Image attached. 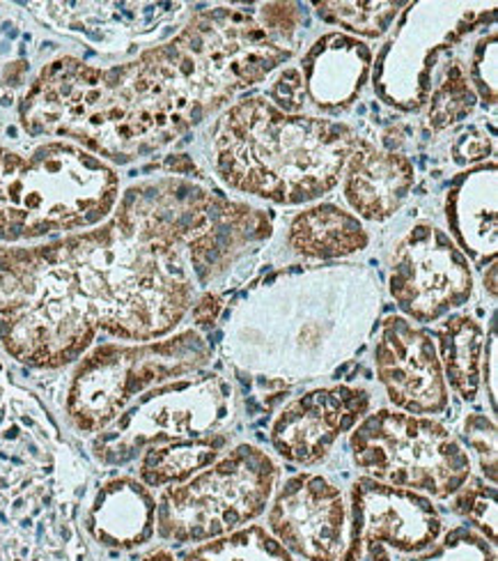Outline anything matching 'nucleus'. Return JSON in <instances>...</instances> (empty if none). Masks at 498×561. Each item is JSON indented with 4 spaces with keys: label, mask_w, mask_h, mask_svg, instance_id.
<instances>
[{
    "label": "nucleus",
    "mask_w": 498,
    "mask_h": 561,
    "mask_svg": "<svg viewBox=\"0 0 498 561\" xmlns=\"http://www.w3.org/2000/svg\"><path fill=\"white\" fill-rule=\"evenodd\" d=\"M182 205L169 182L136 186L97 228L33 249L0 247V343L31 368L77 362L100 330L148 343L194 307Z\"/></svg>",
    "instance_id": "f257e3e1"
},
{
    "label": "nucleus",
    "mask_w": 498,
    "mask_h": 561,
    "mask_svg": "<svg viewBox=\"0 0 498 561\" xmlns=\"http://www.w3.org/2000/svg\"><path fill=\"white\" fill-rule=\"evenodd\" d=\"M225 104L209 60L184 33L111 69L77 58L44 67L21 123L33 136H69L115 161L163 148Z\"/></svg>",
    "instance_id": "f03ea898"
},
{
    "label": "nucleus",
    "mask_w": 498,
    "mask_h": 561,
    "mask_svg": "<svg viewBox=\"0 0 498 561\" xmlns=\"http://www.w3.org/2000/svg\"><path fill=\"white\" fill-rule=\"evenodd\" d=\"M77 462L44 410L0 380V561H81Z\"/></svg>",
    "instance_id": "7ed1b4c3"
},
{
    "label": "nucleus",
    "mask_w": 498,
    "mask_h": 561,
    "mask_svg": "<svg viewBox=\"0 0 498 561\" xmlns=\"http://www.w3.org/2000/svg\"><path fill=\"white\" fill-rule=\"evenodd\" d=\"M356 140L343 123L285 113L267 98H251L213 125L211 163L234 192L299 205L334 190Z\"/></svg>",
    "instance_id": "20e7f679"
},
{
    "label": "nucleus",
    "mask_w": 498,
    "mask_h": 561,
    "mask_svg": "<svg viewBox=\"0 0 498 561\" xmlns=\"http://www.w3.org/2000/svg\"><path fill=\"white\" fill-rule=\"evenodd\" d=\"M117 201V175L90 152L46 144L28 157L0 148V240H33L97 224Z\"/></svg>",
    "instance_id": "39448f33"
},
{
    "label": "nucleus",
    "mask_w": 498,
    "mask_h": 561,
    "mask_svg": "<svg viewBox=\"0 0 498 561\" xmlns=\"http://www.w3.org/2000/svg\"><path fill=\"white\" fill-rule=\"evenodd\" d=\"M209 362L211 345L196 330L136 345H100L81 359L71 376L67 416L79 433L97 435L142 393L194 376Z\"/></svg>",
    "instance_id": "423d86ee"
},
{
    "label": "nucleus",
    "mask_w": 498,
    "mask_h": 561,
    "mask_svg": "<svg viewBox=\"0 0 498 561\" xmlns=\"http://www.w3.org/2000/svg\"><path fill=\"white\" fill-rule=\"evenodd\" d=\"M278 467L253 444L225 451L184 483L163 488L157 534L173 546L205 543L263 516L274 495Z\"/></svg>",
    "instance_id": "0eeeda50"
},
{
    "label": "nucleus",
    "mask_w": 498,
    "mask_h": 561,
    "mask_svg": "<svg viewBox=\"0 0 498 561\" xmlns=\"http://www.w3.org/2000/svg\"><path fill=\"white\" fill-rule=\"evenodd\" d=\"M354 465L370 479L448 500L471 479L462 442L432 416L379 410L366 414L349 437Z\"/></svg>",
    "instance_id": "6e6552de"
},
{
    "label": "nucleus",
    "mask_w": 498,
    "mask_h": 561,
    "mask_svg": "<svg viewBox=\"0 0 498 561\" xmlns=\"http://www.w3.org/2000/svg\"><path fill=\"white\" fill-rule=\"evenodd\" d=\"M232 412L230 382L217 373H194L142 393L97 433L92 451L104 465H127L159 444L225 433Z\"/></svg>",
    "instance_id": "1a4fd4ad"
},
{
    "label": "nucleus",
    "mask_w": 498,
    "mask_h": 561,
    "mask_svg": "<svg viewBox=\"0 0 498 561\" xmlns=\"http://www.w3.org/2000/svg\"><path fill=\"white\" fill-rule=\"evenodd\" d=\"M441 529L430 497L363 477L351 485V534L338 561H393L389 548L420 554L441 539Z\"/></svg>",
    "instance_id": "9d476101"
},
{
    "label": "nucleus",
    "mask_w": 498,
    "mask_h": 561,
    "mask_svg": "<svg viewBox=\"0 0 498 561\" xmlns=\"http://www.w3.org/2000/svg\"><path fill=\"white\" fill-rule=\"evenodd\" d=\"M391 295L407 320L437 322L471 299L468 259L441 228L414 226L395 247Z\"/></svg>",
    "instance_id": "9b49d317"
},
{
    "label": "nucleus",
    "mask_w": 498,
    "mask_h": 561,
    "mask_svg": "<svg viewBox=\"0 0 498 561\" xmlns=\"http://www.w3.org/2000/svg\"><path fill=\"white\" fill-rule=\"evenodd\" d=\"M267 531L292 557L338 561L345 550L347 506L326 477L301 472L280 485L267 513Z\"/></svg>",
    "instance_id": "f8f14e48"
},
{
    "label": "nucleus",
    "mask_w": 498,
    "mask_h": 561,
    "mask_svg": "<svg viewBox=\"0 0 498 561\" xmlns=\"http://www.w3.org/2000/svg\"><path fill=\"white\" fill-rule=\"evenodd\" d=\"M374 368L399 412L427 416L448 410V385L437 345L407 318L384 320L374 345Z\"/></svg>",
    "instance_id": "ddd939ff"
},
{
    "label": "nucleus",
    "mask_w": 498,
    "mask_h": 561,
    "mask_svg": "<svg viewBox=\"0 0 498 561\" xmlns=\"http://www.w3.org/2000/svg\"><path fill=\"white\" fill-rule=\"evenodd\" d=\"M370 401L363 387L336 385L308 391L274 421V449L294 465H317L368 414Z\"/></svg>",
    "instance_id": "4468645a"
},
{
    "label": "nucleus",
    "mask_w": 498,
    "mask_h": 561,
    "mask_svg": "<svg viewBox=\"0 0 498 561\" xmlns=\"http://www.w3.org/2000/svg\"><path fill=\"white\" fill-rule=\"evenodd\" d=\"M81 527L88 539L104 550H138L157 534V500L138 479H108L92 495Z\"/></svg>",
    "instance_id": "2eb2a0df"
},
{
    "label": "nucleus",
    "mask_w": 498,
    "mask_h": 561,
    "mask_svg": "<svg viewBox=\"0 0 498 561\" xmlns=\"http://www.w3.org/2000/svg\"><path fill=\"white\" fill-rule=\"evenodd\" d=\"M343 194L356 215L368 221H386L407 201L416 171L414 163L368 140H356L347 159Z\"/></svg>",
    "instance_id": "dca6fc26"
},
{
    "label": "nucleus",
    "mask_w": 498,
    "mask_h": 561,
    "mask_svg": "<svg viewBox=\"0 0 498 561\" xmlns=\"http://www.w3.org/2000/svg\"><path fill=\"white\" fill-rule=\"evenodd\" d=\"M370 49L359 39L328 35L303 58V92L315 106L336 111L359 95L370 69Z\"/></svg>",
    "instance_id": "f3484780"
},
{
    "label": "nucleus",
    "mask_w": 498,
    "mask_h": 561,
    "mask_svg": "<svg viewBox=\"0 0 498 561\" xmlns=\"http://www.w3.org/2000/svg\"><path fill=\"white\" fill-rule=\"evenodd\" d=\"M448 224L460 251L473 261L496 253V169L494 163L462 175L448 196Z\"/></svg>",
    "instance_id": "a211bd4d"
},
{
    "label": "nucleus",
    "mask_w": 498,
    "mask_h": 561,
    "mask_svg": "<svg viewBox=\"0 0 498 561\" xmlns=\"http://www.w3.org/2000/svg\"><path fill=\"white\" fill-rule=\"evenodd\" d=\"M288 242L303 259H343L368 247V232L359 217L326 203L303 209L292 219Z\"/></svg>",
    "instance_id": "6ab92c4d"
},
{
    "label": "nucleus",
    "mask_w": 498,
    "mask_h": 561,
    "mask_svg": "<svg viewBox=\"0 0 498 561\" xmlns=\"http://www.w3.org/2000/svg\"><path fill=\"white\" fill-rule=\"evenodd\" d=\"M439 362L445 385L464 401H476L483 378L485 330L473 316H450L439 330Z\"/></svg>",
    "instance_id": "aec40b11"
},
{
    "label": "nucleus",
    "mask_w": 498,
    "mask_h": 561,
    "mask_svg": "<svg viewBox=\"0 0 498 561\" xmlns=\"http://www.w3.org/2000/svg\"><path fill=\"white\" fill-rule=\"evenodd\" d=\"M228 435H209L198 439H179L159 444V447H150L140 454L138 462V481L142 485L152 488H169L184 483L205 467H209L213 460H219L228 449Z\"/></svg>",
    "instance_id": "412c9836"
},
{
    "label": "nucleus",
    "mask_w": 498,
    "mask_h": 561,
    "mask_svg": "<svg viewBox=\"0 0 498 561\" xmlns=\"http://www.w3.org/2000/svg\"><path fill=\"white\" fill-rule=\"evenodd\" d=\"M182 561H294L263 525H246L194 546Z\"/></svg>",
    "instance_id": "4be33fe9"
},
{
    "label": "nucleus",
    "mask_w": 498,
    "mask_h": 561,
    "mask_svg": "<svg viewBox=\"0 0 498 561\" xmlns=\"http://www.w3.org/2000/svg\"><path fill=\"white\" fill-rule=\"evenodd\" d=\"M473 108V90L462 65L453 62L441 79V83L432 92L430 104V125L435 129H443L458 123Z\"/></svg>",
    "instance_id": "5701e85b"
},
{
    "label": "nucleus",
    "mask_w": 498,
    "mask_h": 561,
    "mask_svg": "<svg viewBox=\"0 0 498 561\" xmlns=\"http://www.w3.org/2000/svg\"><path fill=\"white\" fill-rule=\"evenodd\" d=\"M397 3H324L317 12L324 21L340 23V26L368 37L384 35L393 19L397 16Z\"/></svg>",
    "instance_id": "b1692460"
},
{
    "label": "nucleus",
    "mask_w": 498,
    "mask_h": 561,
    "mask_svg": "<svg viewBox=\"0 0 498 561\" xmlns=\"http://www.w3.org/2000/svg\"><path fill=\"white\" fill-rule=\"evenodd\" d=\"M402 561H496V548L473 527H455L430 550Z\"/></svg>",
    "instance_id": "393cba45"
},
{
    "label": "nucleus",
    "mask_w": 498,
    "mask_h": 561,
    "mask_svg": "<svg viewBox=\"0 0 498 561\" xmlns=\"http://www.w3.org/2000/svg\"><path fill=\"white\" fill-rule=\"evenodd\" d=\"M453 511L496 546V488L485 481H466L460 493L453 495Z\"/></svg>",
    "instance_id": "a878e982"
},
{
    "label": "nucleus",
    "mask_w": 498,
    "mask_h": 561,
    "mask_svg": "<svg viewBox=\"0 0 498 561\" xmlns=\"http://www.w3.org/2000/svg\"><path fill=\"white\" fill-rule=\"evenodd\" d=\"M462 435L468 447L480 458L485 477L496 483V426L485 414H468L464 419Z\"/></svg>",
    "instance_id": "bb28decb"
},
{
    "label": "nucleus",
    "mask_w": 498,
    "mask_h": 561,
    "mask_svg": "<svg viewBox=\"0 0 498 561\" xmlns=\"http://www.w3.org/2000/svg\"><path fill=\"white\" fill-rule=\"evenodd\" d=\"M473 83L480 90L487 104H496V33H489V39L483 37L471 65Z\"/></svg>",
    "instance_id": "cd10ccee"
},
{
    "label": "nucleus",
    "mask_w": 498,
    "mask_h": 561,
    "mask_svg": "<svg viewBox=\"0 0 498 561\" xmlns=\"http://www.w3.org/2000/svg\"><path fill=\"white\" fill-rule=\"evenodd\" d=\"M496 332L491 330L489 334V343L485 345V355H483V370H485V385H487V393H489V401H491V410L496 408V380H498V359H496Z\"/></svg>",
    "instance_id": "c85d7f7f"
},
{
    "label": "nucleus",
    "mask_w": 498,
    "mask_h": 561,
    "mask_svg": "<svg viewBox=\"0 0 498 561\" xmlns=\"http://www.w3.org/2000/svg\"><path fill=\"white\" fill-rule=\"evenodd\" d=\"M219 309H221V301H219L217 297H211V295L202 297V299L196 304V309H194L196 324H198V327H209V324H213V320H217V316H219Z\"/></svg>",
    "instance_id": "c756f323"
},
{
    "label": "nucleus",
    "mask_w": 498,
    "mask_h": 561,
    "mask_svg": "<svg viewBox=\"0 0 498 561\" xmlns=\"http://www.w3.org/2000/svg\"><path fill=\"white\" fill-rule=\"evenodd\" d=\"M140 561H175V554L165 548H154L148 554H142Z\"/></svg>",
    "instance_id": "7c9ffc66"
}]
</instances>
